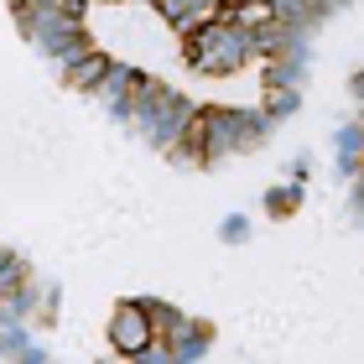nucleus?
Returning a JSON list of instances; mask_svg holds the SVG:
<instances>
[{"mask_svg":"<svg viewBox=\"0 0 364 364\" xmlns=\"http://www.w3.org/2000/svg\"><path fill=\"white\" fill-rule=\"evenodd\" d=\"M99 73H105V58L94 53L89 63H78V68H68V84H73V89H89V84H94Z\"/></svg>","mask_w":364,"mask_h":364,"instance_id":"f03ea898","label":"nucleus"},{"mask_svg":"<svg viewBox=\"0 0 364 364\" xmlns=\"http://www.w3.org/2000/svg\"><path fill=\"white\" fill-rule=\"evenodd\" d=\"M114 343H120L125 354L146 349V343H151V323L141 328V312H136V307H120V323H114Z\"/></svg>","mask_w":364,"mask_h":364,"instance_id":"f257e3e1","label":"nucleus"}]
</instances>
